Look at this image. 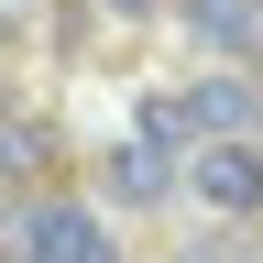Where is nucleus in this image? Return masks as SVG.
Returning <instances> with one entry per match:
<instances>
[{
	"label": "nucleus",
	"mask_w": 263,
	"mask_h": 263,
	"mask_svg": "<svg viewBox=\"0 0 263 263\" xmlns=\"http://www.w3.org/2000/svg\"><path fill=\"white\" fill-rule=\"evenodd\" d=\"M186 132H197V121H186V99H143V121L110 143V186L132 197V209H154V197L176 186V143H186Z\"/></svg>",
	"instance_id": "obj_1"
},
{
	"label": "nucleus",
	"mask_w": 263,
	"mask_h": 263,
	"mask_svg": "<svg viewBox=\"0 0 263 263\" xmlns=\"http://www.w3.org/2000/svg\"><path fill=\"white\" fill-rule=\"evenodd\" d=\"M0 164H44V132L11 121V110H0Z\"/></svg>",
	"instance_id": "obj_6"
},
{
	"label": "nucleus",
	"mask_w": 263,
	"mask_h": 263,
	"mask_svg": "<svg viewBox=\"0 0 263 263\" xmlns=\"http://www.w3.org/2000/svg\"><path fill=\"white\" fill-rule=\"evenodd\" d=\"M11 263H121V241H110V219H88V209H33L11 230Z\"/></svg>",
	"instance_id": "obj_2"
},
{
	"label": "nucleus",
	"mask_w": 263,
	"mask_h": 263,
	"mask_svg": "<svg viewBox=\"0 0 263 263\" xmlns=\"http://www.w3.org/2000/svg\"><path fill=\"white\" fill-rule=\"evenodd\" d=\"M110 11H154V0H110Z\"/></svg>",
	"instance_id": "obj_7"
},
{
	"label": "nucleus",
	"mask_w": 263,
	"mask_h": 263,
	"mask_svg": "<svg viewBox=\"0 0 263 263\" xmlns=\"http://www.w3.org/2000/svg\"><path fill=\"white\" fill-rule=\"evenodd\" d=\"M186 186H197V209H219V219H252V209H263V143H197Z\"/></svg>",
	"instance_id": "obj_3"
},
{
	"label": "nucleus",
	"mask_w": 263,
	"mask_h": 263,
	"mask_svg": "<svg viewBox=\"0 0 263 263\" xmlns=\"http://www.w3.org/2000/svg\"><path fill=\"white\" fill-rule=\"evenodd\" d=\"M186 11H197V33H209V44H230V55L263 44V0H186Z\"/></svg>",
	"instance_id": "obj_5"
},
{
	"label": "nucleus",
	"mask_w": 263,
	"mask_h": 263,
	"mask_svg": "<svg viewBox=\"0 0 263 263\" xmlns=\"http://www.w3.org/2000/svg\"><path fill=\"white\" fill-rule=\"evenodd\" d=\"M186 121H197V143H263V99L241 77H197L186 88Z\"/></svg>",
	"instance_id": "obj_4"
}]
</instances>
